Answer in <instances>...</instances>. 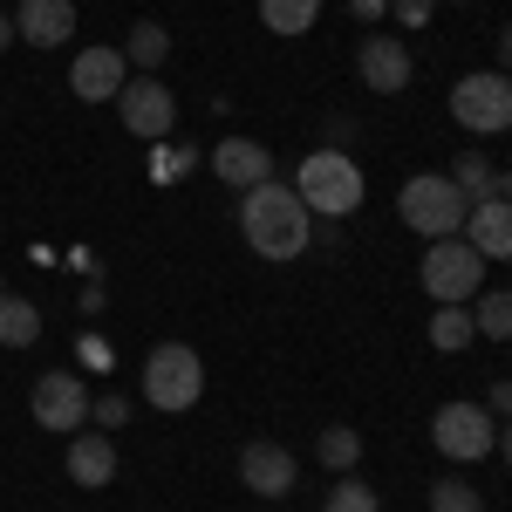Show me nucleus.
Wrapping results in <instances>:
<instances>
[{
    "label": "nucleus",
    "instance_id": "12",
    "mask_svg": "<svg viewBox=\"0 0 512 512\" xmlns=\"http://www.w3.org/2000/svg\"><path fill=\"white\" fill-rule=\"evenodd\" d=\"M239 478H246V492H260V499H287V492L301 485V465H294V451H287V444L253 437V444L239 451Z\"/></svg>",
    "mask_w": 512,
    "mask_h": 512
},
{
    "label": "nucleus",
    "instance_id": "33",
    "mask_svg": "<svg viewBox=\"0 0 512 512\" xmlns=\"http://www.w3.org/2000/svg\"><path fill=\"white\" fill-rule=\"evenodd\" d=\"M0 294H7V287H0Z\"/></svg>",
    "mask_w": 512,
    "mask_h": 512
},
{
    "label": "nucleus",
    "instance_id": "22",
    "mask_svg": "<svg viewBox=\"0 0 512 512\" xmlns=\"http://www.w3.org/2000/svg\"><path fill=\"white\" fill-rule=\"evenodd\" d=\"M472 321H478V335H492V342H512V287H492V294H478V301H472Z\"/></svg>",
    "mask_w": 512,
    "mask_h": 512
},
{
    "label": "nucleus",
    "instance_id": "31",
    "mask_svg": "<svg viewBox=\"0 0 512 512\" xmlns=\"http://www.w3.org/2000/svg\"><path fill=\"white\" fill-rule=\"evenodd\" d=\"M499 458H506V465H512V424H506V431H499Z\"/></svg>",
    "mask_w": 512,
    "mask_h": 512
},
{
    "label": "nucleus",
    "instance_id": "19",
    "mask_svg": "<svg viewBox=\"0 0 512 512\" xmlns=\"http://www.w3.org/2000/svg\"><path fill=\"white\" fill-rule=\"evenodd\" d=\"M321 21V0H260V28L280 41H294V35H308Z\"/></svg>",
    "mask_w": 512,
    "mask_h": 512
},
{
    "label": "nucleus",
    "instance_id": "8",
    "mask_svg": "<svg viewBox=\"0 0 512 512\" xmlns=\"http://www.w3.org/2000/svg\"><path fill=\"white\" fill-rule=\"evenodd\" d=\"M28 410H35L41 431L76 437L82 424H89V383H82L76 369H41L35 390H28Z\"/></svg>",
    "mask_w": 512,
    "mask_h": 512
},
{
    "label": "nucleus",
    "instance_id": "15",
    "mask_svg": "<svg viewBox=\"0 0 512 512\" xmlns=\"http://www.w3.org/2000/svg\"><path fill=\"white\" fill-rule=\"evenodd\" d=\"M465 246L478 260H512V198H478L465 212Z\"/></svg>",
    "mask_w": 512,
    "mask_h": 512
},
{
    "label": "nucleus",
    "instance_id": "13",
    "mask_svg": "<svg viewBox=\"0 0 512 512\" xmlns=\"http://www.w3.org/2000/svg\"><path fill=\"white\" fill-rule=\"evenodd\" d=\"M205 171H212L219 185H233V192H253V185L274 178V151L253 144V137H219V144L205 151Z\"/></svg>",
    "mask_w": 512,
    "mask_h": 512
},
{
    "label": "nucleus",
    "instance_id": "27",
    "mask_svg": "<svg viewBox=\"0 0 512 512\" xmlns=\"http://www.w3.org/2000/svg\"><path fill=\"white\" fill-rule=\"evenodd\" d=\"M390 14L403 21V28H424V21L437 14V0H390Z\"/></svg>",
    "mask_w": 512,
    "mask_h": 512
},
{
    "label": "nucleus",
    "instance_id": "9",
    "mask_svg": "<svg viewBox=\"0 0 512 512\" xmlns=\"http://www.w3.org/2000/svg\"><path fill=\"white\" fill-rule=\"evenodd\" d=\"M117 117L130 137H144V144H164L171 130H178V96L164 89L158 76H130L117 96Z\"/></svg>",
    "mask_w": 512,
    "mask_h": 512
},
{
    "label": "nucleus",
    "instance_id": "7",
    "mask_svg": "<svg viewBox=\"0 0 512 512\" xmlns=\"http://www.w3.org/2000/svg\"><path fill=\"white\" fill-rule=\"evenodd\" d=\"M431 444H437V458H451V465H478V458H492V444H499L492 410H485V403H437Z\"/></svg>",
    "mask_w": 512,
    "mask_h": 512
},
{
    "label": "nucleus",
    "instance_id": "2",
    "mask_svg": "<svg viewBox=\"0 0 512 512\" xmlns=\"http://www.w3.org/2000/svg\"><path fill=\"white\" fill-rule=\"evenodd\" d=\"M137 390H144L151 410L178 417V410H192L198 396H205V362H198L192 342H158V349L144 355V369H137Z\"/></svg>",
    "mask_w": 512,
    "mask_h": 512
},
{
    "label": "nucleus",
    "instance_id": "11",
    "mask_svg": "<svg viewBox=\"0 0 512 512\" xmlns=\"http://www.w3.org/2000/svg\"><path fill=\"white\" fill-rule=\"evenodd\" d=\"M123 82H130V62H123L117 41H96V48H82L76 62H69V89H76L82 103H117Z\"/></svg>",
    "mask_w": 512,
    "mask_h": 512
},
{
    "label": "nucleus",
    "instance_id": "24",
    "mask_svg": "<svg viewBox=\"0 0 512 512\" xmlns=\"http://www.w3.org/2000/svg\"><path fill=\"white\" fill-rule=\"evenodd\" d=\"M451 185H458V192L472 198H492V158H485V151H458V164H451Z\"/></svg>",
    "mask_w": 512,
    "mask_h": 512
},
{
    "label": "nucleus",
    "instance_id": "17",
    "mask_svg": "<svg viewBox=\"0 0 512 512\" xmlns=\"http://www.w3.org/2000/svg\"><path fill=\"white\" fill-rule=\"evenodd\" d=\"M117 48H123V62H130L137 76H158L164 55H171V28H164V21H130V35H123Z\"/></svg>",
    "mask_w": 512,
    "mask_h": 512
},
{
    "label": "nucleus",
    "instance_id": "30",
    "mask_svg": "<svg viewBox=\"0 0 512 512\" xmlns=\"http://www.w3.org/2000/svg\"><path fill=\"white\" fill-rule=\"evenodd\" d=\"M14 41H21V35H14V14H0V55H7Z\"/></svg>",
    "mask_w": 512,
    "mask_h": 512
},
{
    "label": "nucleus",
    "instance_id": "6",
    "mask_svg": "<svg viewBox=\"0 0 512 512\" xmlns=\"http://www.w3.org/2000/svg\"><path fill=\"white\" fill-rule=\"evenodd\" d=\"M451 117L465 123L472 137H499L512 130V76L506 69H472L451 82Z\"/></svg>",
    "mask_w": 512,
    "mask_h": 512
},
{
    "label": "nucleus",
    "instance_id": "5",
    "mask_svg": "<svg viewBox=\"0 0 512 512\" xmlns=\"http://www.w3.org/2000/svg\"><path fill=\"white\" fill-rule=\"evenodd\" d=\"M417 280H424V294H431L437 308H444V301H478V294H485V260L465 246V233H451V239H431V246H424Z\"/></svg>",
    "mask_w": 512,
    "mask_h": 512
},
{
    "label": "nucleus",
    "instance_id": "26",
    "mask_svg": "<svg viewBox=\"0 0 512 512\" xmlns=\"http://www.w3.org/2000/svg\"><path fill=\"white\" fill-rule=\"evenodd\" d=\"M89 424H96V431H110V437H117L123 424H130V396H117V390L89 396Z\"/></svg>",
    "mask_w": 512,
    "mask_h": 512
},
{
    "label": "nucleus",
    "instance_id": "16",
    "mask_svg": "<svg viewBox=\"0 0 512 512\" xmlns=\"http://www.w3.org/2000/svg\"><path fill=\"white\" fill-rule=\"evenodd\" d=\"M69 478L82 492H103L117 478V437L110 431H76L69 437Z\"/></svg>",
    "mask_w": 512,
    "mask_h": 512
},
{
    "label": "nucleus",
    "instance_id": "20",
    "mask_svg": "<svg viewBox=\"0 0 512 512\" xmlns=\"http://www.w3.org/2000/svg\"><path fill=\"white\" fill-rule=\"evenodd\" d=\"M41 342V308L21 294H0V349H35Z\"/></svg>",
    "mask_w": 512,
    "mask_h": 512
},
{
    "label": "nucleus",
    "instance_id": "3",
    "mask_svg": "<svg viewBox=\"0 0 512 512\" xmlns=\"http://www.w3.org/2000/svg\"><path fill=\"white\" fill-rule=\"evenodd\" d=\"M294 192H301V205L315 212V219H349L355 205H362V171H355V158L349 151H308L301 158V171H294Z\"/></svg>",
    "mask_w": 512,
    "mask_h": 512
},
{
    "label": "nucleus",
    "instance_id": "4",
    "mask_svg": "<svg viewBox=\"0 0 512 512\" xmlns=\"http://www.w3.org/2000/svg\"><path fill=\"white\" fill-rule=\"evenodd\" d=\"M396 212H403V226L424 239H451L465 233V212H472V198L451 185V171H417L403 192H396Z\"/></svg>",
    "mask_w": 512,
    "mask_h": 512
},
{
    "label": "nucleus",
    "instance_id": "32",
    "mask_svg": "<svg viewBox=\"0 0 512 512\" xmlns=\"http://www.w3.org/2000/svg\"><path fill=\"white\" fill-rule=\"evenodd\" d=\"M451 7H472V0H451Z\"/></svg>",
    "mask_w": 512,
    "mask_h": 512
},
{
    "label": "nucleus",
    "instance_id": "28",
    "mask_svg": "<svg viewBox=\"0 0 512 512\" xmlns=\"http://www.w3.org/2000/svg\"><path fill=\"white\" fill-rule=\"evenodd\" d=\"M485 410H492V417H506V424H512V376H506V383H492V396H485Z\"/></svg>",
    "mask_w": 512,
    "mask_h": 512
},
{
    "label": "nucleus",
    "instance_id": "1",
    "mask_svg": "<svg viewBox=\"0 0 512 512\" xmlns=\"http://www.w3.org/2000/svg\"><path fill=\"white\" fill-rule=\"evenodd\" d=\"M239 239L260 253V260H301L308 253V239H315V212L301 205L294 185H253V192H239Z\"/></svg>",
    "mask_w": 512,
    "mask_h": 512
},
{
    "label": "nucleus",
    "instance_id": "21",
    "mask_svg": "<svg viewBox=\"0 0 512 512\" xmlns=\"http://www.w3.org/2000/svg\"><path fill=\"white\" fill-rule=\"evenodd\" d=\"M315 458L328 472H355V465H362V431H355V424H321Z\"/></svg>",
    "mask_w": 512,
    "mask_h": 512
},
{
    "label": "nucleus",
    "instance_id": "14",
    "mask_svg": "<svg viewBox=\"0 0 512 512\" xmlns=\"http://www.w3.org/2000/svg\"><path fill=\"white\" fill-rule=\"evenodd\" d=\"M14 35L28 48H62L76 41V0H21L14 7Z\"/></svg>",
    "mask_w": 512,
    "mask_h": 512
},
{
    "label": "nucleus",
    "instance_id": "18",
    "mask_svg": "<svg viewBox=\"0 0 512 512\" xmlns=\"http://www.w3.org/2000/svg\"><path fill=\"white\" fill-rule=\"evenodd\" d=\"M478 342V321H472V301H444L431 315V349L444 355H458V349H472Z\"/></svg>",
    "mask_w": 512,
    "mask_h": 512
},
{
    "label": "nucleus",
    "instance_id": "10",
    "mask_svg": "<svg viewBox=\"0 0 512 512\" xmlns=\"http://www.w3.org/2000/svg\"><path fill=\"white\" fill-rule=\"evenodd\" d=\"M355 76H362L369 96H403L410 76H417V62H410V48H403L396 35H369L362 48H355Z\"/></svg>",
    "mask_w": 512,
    "mask_h": 512
},
{
    "label": "nucleus",
    "instance_id": "29",
    "mask_svg": "<svg viewBox=\"0 0 512 512\" xmlns=\"http://www.w3.org/2000/svg\"><path fill=\"white\" fill-rule=\"evenodd\" d=\"M499 69H506V76H512V21H506V28H499Z\"/></svg>",
    "mask_w": 512,
    "mask_h": 512
},
{
    "label": "nucleus",
    "instance_id": "25",
    "mask_svg": "<svg viewBox=\"0 0 512 512\" xmlns=\"http://www.w3.org/2000/svg\"><path fill=\"white\" fill-rule=\"evenodd\" d=\"M431 512H485V499H478V485H465V478H437Z\"/></svg>",
    "mask_w": 512,
    "mask_h": 512
},
{
    "label": "nucleus",
    "instance_id": "23",
    "mask_svg": "<svg viewBox=\"0 0 512 512\" xmlns=\"http://www.w3.org/2000/svg\"><path fill=\"white\" fill-rule=\"evenodd\" d=\"M321 512H383V499H376L369 478H335L328 499H321Z\"/></svg>",
    "mask_w": 512,
    "mask_h": 512
}]
</instances>
